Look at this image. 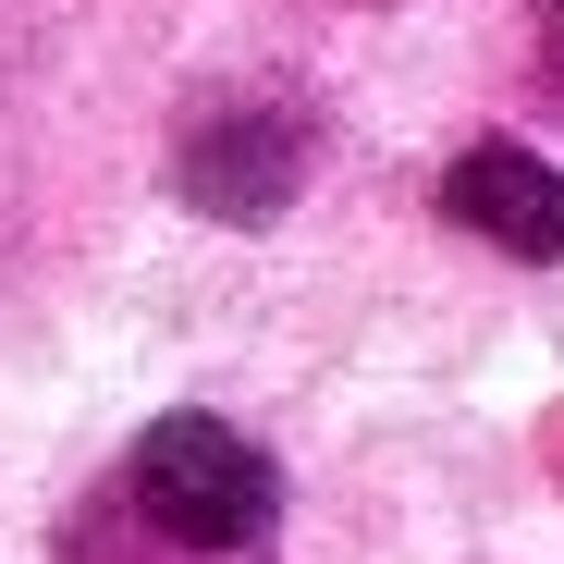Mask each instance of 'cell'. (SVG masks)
<instances>
[{
  "label": "cell",
  "instance_id": "cell-1",
  "mask_svg": "<svg viewBox=\"0 0 564 564\" xmlns=\"http://www.w3.org/2000/svg\"><path fill=\"white\" fill-rule=\"evenodd\" d=\"M123 516L172 564H258L282 528V479L234 417H160L123 454Z\"/></svg>",
  "mask_w": 564,
  "mask_h": 564
},
{
  "label": "cell",
  "instance_id": "cell-2",
  "mask_svg": "<svg viewBox=\"0 0 564 564\" xmlns=\"http://www.w3.org/2000/svg\"><path fill=\"white\" fill-rule=\"evenodd\" d=\"M442 209L466 234H491L503 258H564V172L528 160L516 135H479L454 172H442Z\"/></svg>",
  "mask_w": 564,
  "mask_h": 564
},
{
  "label": "cell",
  "instance_id": "cell-3",
  "mask_svg": "<svg viewBox=\"0 0 564 564\" xmlns=\"http://www.w3.org/2000/svg\"><path fill=\"white\" fill-rule=\"evenodd\" d=\"M295 172H307L295 123H282V111H234V123H209L197 148H184V197H197V209H234V221H258V209H282V197H295Z\"/></svg>",
  "mask_w": 564,
  "mask_h": 564
},
{
  "label": "cell",
  "instance_id": "cell-4",
  "mask_svg": "<svg viewBox=\"0 0 564 564\" xmlns=\"http://www.w3.org/2000/svg\"><path fill=\"white\" fill-rule=\"evenodd\" d=\"M552 13H564V0H552Z\"/></svg>",
  "mask_w": 564,
  "mask_h": 564
}]
</instances>
